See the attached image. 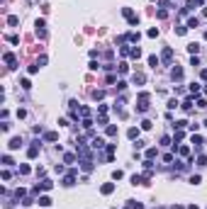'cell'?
Here are the masks:
<instances>
[{
    "label": "cell",
    "mask_w": 207,
    "mask_h": 209,
    "mask_svg": "<svg viewBox=\"0 0 207 209\" xmlns=\"http://www.w3.org/2000/svg\"><path fill=\"white\" fill-rule=\"evenodd\" d=\"M37 34L44 37V19H37Z\"/></svg>",
    "instance_id": "cell-1"
},
{
    "label": "cell",
    "mask_w": 207,
    "mask_h": 209,
    "mask_svg": "<svg viewBox=\"0 0 207 209\" xmlns=\"http://www.w3.org/2000/svg\"><path fill=\"white\" fill-rule=\"evenodd\" d=\"M112 190H115V185H112V182H107V185H102V195H110Z\"/></svg>",
    "instance_id": "cell-2"
},
{
    "label": "cell",
    "mask_w": 207,
    "mask_h": 209,
    "mask_svg": "<svg viewBox=\"0 0 207 209\" xmlns=\"http://www.w3.org/2000/svg\"><path fill=\"white\" fill-rule=\"evenodd\" d=\"M76 182V175L71 173V175H66V180H63V185H73Z\"/></svg>",
    "instance_id": "cell-3"
},
{
    "label": "cell",
    "mask_w": 207,
    "mask_h": 209,
    "mask_svg": "<svg viewBox=\"0 0 207 209\" xmlns=\"http://www.w3.org/2000/svg\"><path fill=\"white\" fill-rule=\"evenodd\" d=\"M39 204H42V207H49V204H51V200H49V197H39Z\"/></svg>",
    "instance_id": "cell-4"
},
{
    "label": "cell",
    "mask_w": 207,
    "mask_h": 209,
    "mask_svg": "<svg viewBox=\"0 0 207 209\" xmlns=\"http://www.w3.org/2000/svg\"><path fill=\"white\" fill-rule=\"evenodd\" d=\"M171 56H173V51H171V49H166V51H163V61H171Z\"/></svg>",
    "instance_id": "cell-5"
},
{
    "label": "cell",
    "mask_w": 207,
    "mask_h": 209,
    "mask_svg": "<svg viewBox=\"0 0 207 209\" xmlns=\"http://www.w3.org/2000/svg\"><path fill=\"white\" fill-rule=\"evenodd\" d=\"M5 63L12 66V63H15V56H12V54H5Z\"/></svg>",
    "instance_id": "cell-6"
},
{
    "label": "cell",
    "mask_w": 207,
    "mask_h": 209,
    "mask_svg": "<svg viewBox=\"0 0 207 209\" xmlns=\"http://www.w3.org/2000/svg\"><path fill=\"white\" fill-rule=\"evenodd\" d=\"M19 144H22L19 139H12V141H10V148H19Z\"/></svg>",
    "instance_id": "cell-7"
},
{
    "label": "cell",
    "mask_w": 207,
    "mask_h": 209,
    "mask_svg": "<svg viewBox=\"0 0 207 209\" xmlns=\"http://www.w3.org/2000/svg\"><path fill=\"white\" fill-rule=\"evenodd\" d=\"M200 22H198V17H193V19H188V27H198Z\"/></svg>",
    "instance_id": "cell-8"
}]
</instances>
